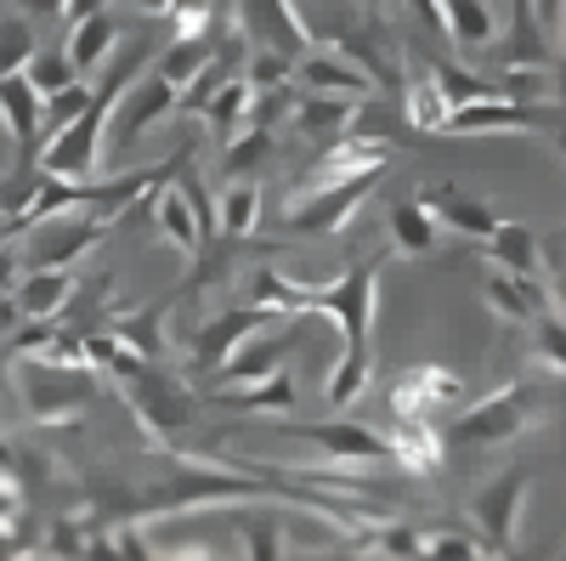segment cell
Listing matches in <instances>:
<instances>
[{"label":"cell","mask_w":566,"mask_h":561,"mask_svg":"<svg viewBox=\"0 0 566 561\" xmlns=\"http://www.w3.org/2000/svg\"><path fill=\"white\" fill-rule=\"evenodd\" d=\"M210 52H216V34H199V40H170L165 52H159V63H154V74L159 80H170V85H187L205 63H210Z\"/></svg>","instance_id":"obj_36"},{"label":"cell","mask_w":566,"mask_h":561,"mask_svg":"<svg viewBox=\"0 0 566 561\" xmlns=\"http://www.w3.org/2000/svg\"><path fill=\"white\" fill-rule=\"evenodd\" d=\"M408 7L419 12V23L431 29V34H442V40H448V18H442V0H408Z\"/></svg>","instance_id":"obj_49"},{"label":"cell","mask_w":566,"mask_h":561,"mask_svg":"<svg viewBox=\"0 0 566 561\" xmlns=\"http://www.w3.org/2000/svg\"><path fill=\"white\" fill-rule=\"evenodd\" d=\"M85 539H91V522L85 517H57L52 528H45V544H34V555H63V561L74 555L80 561L85 555Z\"/></svg>","instance_id":"obj_43"},{"label":"cell","mask_w":566,"mask_h":561,"mask_svg":"<svg viewBox=\"0 0 566 561\" xmlns=\"http://www.w3.org/2000/svg\"><path fill=\"white\" fill-rule=\"evenodd\" d=\"M119 392L130 403V419L142 426V437H148V448L181 454V443L199 432V392L165 363H142L130 381H119Z\"/></svg>","instance_id":"obj_4"},{"label":"cell","mask_w":566,"mask_h":561,"mask_svg":"<svg viewBox=\"0 0 566 561\" xmlns=\"http://www.w3.org/2000/svg\"><path fill=\"white\" fill-rule=\"evenodd\" d=\"M533 18L549 40H560V23H566V0H533Z\"/></svg>","instance_id":"obj_48"},{"label":"cell","mask_w":566,"mask_h":561,"mask_svg":"<svg viewBox=\"0 0 566 561\" xmlns=\"http://www.w3.org/2000/svg\"><path fill=\"white\" fill-rule=\"evenodd\" d=\"M244 290H250V301L255 307H266V312H295V318H306V284H295L283 267H272V261H255L250 267V278H244Z\"/></svg>","instance_id":"obj_27"},{"label":"cell","mask_w":566,"mask_h":561,"mask_svg":"<svg viewBox=\"0 0 566 561\" xmlns=\"http://www.w3.org/2000/svg\"><path fill=\"white\" fill-rule=\"evenodd\" d=\"M290 432L317 443L328 459H340V465H380V459H391L386 432L357 426V419H317V426H295V419H290Z\"/></svg>","instance_id":"obj_14"},{"label":"cell","mask_w":566,"mask_h":561,"mask_svg":"<svg viewBox=\"0 0 566 561\" xmlns=\"http://www.w3.org/2000/svg\"><path fill=\"white\" fill-rule=\"evenodd\" d=\"M424 555H437V561H476L482 544L464 539V533H424Z\"/></svg>","instance_id":"obj_47"},{"label":"cell","mask_w":566,"mask_h":561,"mask_svg":"<svg viewBox=\"0 0 566 561\" xmlns=\"http://www.w3.org/2000/svg\"><path fill=\"white\" fill-rule=\"evenodd\" d=\"M419 205L437 216V227H453V232H464V239H488V232L499 227L493 205L470 199L459 181H437V187H424V194H419Z\"/></svg>","instance_id":"obj_19"},{"label":"cell","mask_w":566,"mask_h":561,"mask_svg":"<svg viewBox=\"0 0 566 561\" xmlns=\"http://www.w3.org/2000/svg\"><path fill=\"white\" fill-rule=\"evenodd\" d=\"M108 232H114V221L97 216V210H80V216L63 210V216L29 221V227H23V239H29L23 267H80L91 250L108 239Z\"/></svg>","instance_id":"obj_8"},{"label":"cell","mask_w":566,"mask_h":561,"mask_svg":"<svg viewBox=\"0 0 566 561\" xmlns=\"http://www.w3.org/2000/svg\"><path fill=\"white\" fill-rule=\"evenodd\" d=\"M453 403H464V381H459L453 368L413 363V368H397L391 374V414H424V419H437Z\"/></svg>","instance_id":"obj_13"},{"label":"cell","mask_w":566,"mask_h":561,"mask_svg":"<svg viewBox=\"0 0 566 561\" xmlns=\"http://www.w3.org/2000/svg\"><path fill=\"white\" fill-rule=\"evenodd\" d=\"M295 341L301 335H272V341H239L232 346V357L221 363V368H210V386H244V381H266V374H277L283 368V357L295 352Z\"/></svg>","instance_id":"obj_21"},{"label":"cell","mask_w":566,"mask_h":561,"mask_svg":"<svg viewBox=\"0 0 566 561\" xmlns=\"http://www.w3.org/2000/svg\"><path fill=\"white\" fill-rule=\"evenodd\" d=\"M210 7H216V12H227V7H232V0H210Z\"/></svg>","instance_id":"obj_53"},{"label":"cell","mask_w":566,"mask_h":561,"mask_svg":"<svg viewBox=\"0 0 566 561\" xmlns=\"http://www.w3.org/2000/svg\"><path fill=\"white\" fill-rule=\"evenodd\" d=\"M290 108H295V85H250L244 125L250 131H277V125H290Z\"/></svg>","instance_id":"obj_39"},{"label":"cell","mask_w":566,"mask_h":561,"mask_svg":"<svg viewBox=\"0 0 566 561\" xmlns=\"http://www.w3.org/2000/svg\"><path fill=\"white\" fill-rule=\"evenodd\" d=\"M442 131H448V136H493V131H544V136H555V131H560V103H555V97H544V103L482 97V103L448 108Z\"/></svg>","instance_id":"obj_10"},{"label":"cell","mask_w":566,"mask_h":561,"mask_svg":"<svg viewBox=\"0 0 566 561\" xmlns=\"http://www.w3.org/2000/svg\"><path fill=\"white\" fill-rule=\"evenodd\" d=\"M244 108H250V85H244V74H232V80H221V85L210 91V103L199 108V120H210L216 136L227 143L232 131H244Z\"/></svg>","instance_id":"obj_34"},{"label":"cell","mask_w":566,"mask_h":561,"mask_svg":"<svg viewBox=\"0 0 566 561\" xmlns=\"http://www.w3.org/2000/svg\"><path fill=\"white\" fill-rule=\"evenodd\" d=\"M239 7V34L250 45H272L283 58H306L312 52V23L290 7V0H232Z\"/></svg>","instance_id":"obj_12"},{"label":"cell","mask_w":566,"mask_h":561,"mask_svg":"<svg viewBox=\"0 0 566 561\" xmlns=\"http://www.w3.org/2000/svg\"><path fill=\"white\" fill-rule=\"evenodd\" d=\"M103 7H108V0H63V23L74 29L80 18H91V12H103Z\"/></svg>","instance_id":"obj_50"},{"label":"cell","mask_w":566,"mask_h":561,"mask_svg":"<svg viewBox=\"0 0 566 561\" xmlns=\"http://www.w3.org/2000/svg\"><path fill=\"white\" fill-rule=\"evenodd\" d=\"M85 97H91V85H80V80L63 85V91H52V97H40V148L52 143V136L85 108Z\"/></svg>","instance_id":"obj_41"},{"label":"cell","mask_w":566,"mask_h":561,"mask_svg":"<svg viewBox=\"0 0 566 561\" xmlns=\"http://www.w3.org/2000/svg\"><path fill=\"white\" fill-rule=\"evenodd\" d=\"M549 419V386L538 381H510L493 397L459 408L448 426H437L442 448H504L515 437H527L533 426Z\"/></svg>","instance_id":"obj_3"},{"label":"cell","mask_w":566,"mask_h":561,"mask_svg":"<svg viewBox=\"0 0 566 561\" xmlns=\"http://www.w3.org/2000/svg\"><path fill=\"white\" fill-rule=\"evenodd\" d=\"M352 114H357V97H328V91H295L290 125L301 131V143H317V148H328L335 136H346Z\"/></svg>","instance_id":"obj_20"},{"label":"cell","mask_w":566,"mask_h":561,"mask_svg":"<svg viewBox=\"0 0 566 561\" xmlns=\"http://www.w3.org/2000/svg\"><path fill=\"white\" fill-rule=\"evenodd\" d=\"M136 7L148 12V18H165V7H170V0H136Z\"/></svg>","instance_id":"obj_52"},{"label":"cell","mask_w":566,"mask_h":561,"mask_svg":"<svg viewBox=\"0 0 566 561\" xmlns=\"http://www.w3.org/2000/svg\"><path fill=\"white\" fill-rule=\"evenodd\" d=\"M386 448L413 477H437L442 471V437H437V419H424V414H391Z\"/></svg>","instance_id":"obj_18"},{"label":"cell","mask_w":566,"mask_h":561,"mask_svg":"<svg viewBox=\"0 0 566 561\" xmlns=\"http://www.w3.org/2000/svg\"><path fill=\"white\" fill-rule=\"evenodd\" d=\"M23 74H29V85L40 91V97H52V91H63V85L80 80L74 63H69V52H57V45H34V58L23 63Z\"/></svg>","instance_id":"obj_40"},{"label":"cell","mask_w":566,"mask_h":561,"mask_svg":"<svg viewBox=\"0 0 566 561\" xmlns=\"http://www.w3.org/2000/svg\"><path fill=\"white\" fill-rule=\"evenodd\" d=\"M34 29H29V18H0V74H12V69H23L29 58H34Z\"/></svg>","instance_id":"obj_45"},{"label":"cell","mask_w":566,"mask_h":561,"mask_svg":"<svg viewBox=\"0 0 566 561\" xmlns=\"http://www.w3.org/2000/svg\"><path fill=\"white\" fill-rule=\"evenodd\" d=\"M165 312H170V301L159 295V301H148L142 312H130V318H114L108 330H114V341L130 346L142 363H165Z\"/></svg>","instance_id":"obj_25"},{"label":"cell","mask_w":566,"mask_h":561,"mask_svg":"<svg viewBox=\"0 0 566 561\" xmlns=\"http://www.w3.org/2000/svg\"><path fill=\"white\" fill-rule=\"evenodd\" d=\"M295 74V58L272 52V45H250L244 52V85H290Z\"/></svg>","instance_id":"obj_44"},{"label":"cell","mask_w":566,"mask_h":561,"mask_svg":"<svg viewBox=\"0 0 566 561\" xmlns=\"http://www.w3.org/2000/svg\"><path fill=\"white\" fill-rule=\"evenodd\" d=\"M12 7L29 18H63V0H12Z\"/></svg>","instance_id":"obj_51"},{"label":"cell","mask_w":566,"mask_h":561,"mask_svg":"<svg viewBox=\"0 0 566 561\" xmlns=\"http://www.w3.org/2000/svg\"><path fill=\"white\" fill-rule=\"evenodd\" d=\"M442 18H448V40L459 52H493L499 18H493L488 0H442Z\"/></svg>","instance_id":"obj_26"},{"label":"cell","mask_w":566,"mask_h":561,"mask_svg":"<svg viewBox=\"0 0 566 561\" xmlns=\"http://www.w3.org/2000/svg\"><path fill=\"white\" fill-rule=\"evenodd\" d=\"M527 357H538L549 374L566 368V323H560V307L555 312H538L527 323Z\"/></svg>","instance_id":"obj_38"},{"label":"cell","mask_w":566,"mask_h":561,"mask_svg":"<svg viewBox=\"0 0 566 561\" xmlns=\"http://www.w3.org/2000/svg\"><path fill=\"white\" fill-rule=\"evenodd\" d=\"M176 97H181V85H170V80H159V74H148V80L136 74V80L125 85V97L114 103V114H108L103 148H114V159H125L165 114H176Z\"/></svg>","instance_id":"obj_9"},{"label":"cell","mask_w":566,"mask_h":561,"mask_svg":"<svg viewBox=\"0 0 566 561\" xmlns=\"http://www.w3.org/2000/svg\"><path fill=\"white\" fill-rule=\"evenodd\" d=\"M272 323H277V312H266V307H255V301H239V307L210 312V323L193 335V346H187V357H193V374L205 381L210 368H221V363L232 357V346L250 341V335H261V330H272Z\"/></svg>","instance_id":"obj_11"},{"label":"cell","mask_w":566,"mask_h":561,"mask_svg":"<svg viewBox=\"0 0 566 561\" xmlns=\"http://www.w3.org/2000/svg\"><path fill=\"white\" fill-rule=\"evenodd\" d=\"M397 97H402L408 131H442V120H448V103H442V91L431 85V74H402Z\"/></svg>","instance_id":"obj_32"},{"label":"cell","mask_w":566,"mask_h":561,"mask_svg":"<svg viewBox=\"0 0 566 561\" xmlns=\"http://www.w3.org/2000/svg\"><path fill=\"white\" fill-rule=\"evenodd\" d=\"M482 256L499 267V272H538L544 267V245H538V227L533 221H499L488 239H476Z\"/></svg>","instance_id":"obj_23"},{"label":"cell","mask_w":566,"mask_h":561,"mask_svg":"<svg viewBox=\"0 0 566 561\" xmlns=\"http://www.w3.org/2000/svg\"><path fill=\"white\" fill-rule=\"evenodd\" d=\"M290 80H301L306 91H328V97H374V80L357 69V63H346V58H335V52H306V58H295V74Z\"/></svg>","instance_id":"obj_22"},{"label":"cell","mask_w":566,"mask_h":561,"mask_svg":"<svg viewBox=\"0 0 566 561\" xmlns=\"http://www.w3.org/2000/svg\"><path fill=\"white\" fill-rule=\"evenodd\" d=\"M154 63V34H136L130 45H125V58L103 74V85L85 97V108L52 136V143L40 148V170L45 176H97V165H103V131H108V114H114V103L125 97V85Z\"/></svg>","instance_id":"obj_2"},{"label":"cell","mask_w":566,"mask_h":561,"mask_svg":"<svg viewBox=\"0 0 566 561\" xmlns=\"http://www.w3.org/2000/svg\"><path fill=\"white\" fill-rule=\"evenodd\" d=\"M374 187H380V170H357V176H340V181L306 187V194L283 210V239H328V232H346Z\"/></svg>","instance_id":"obj_6"},{"label":"cell","mask_w":566,"mask_h":561,"mask_svg":"<svg viewBox=\"0 0 566 561\" xmlns=\"http://www.w3.org/2000/svg\"><path fill=\"white\" fill-rule=\"evenodd\" d=\"M527 494H533V465H510V471H499L476 499H470V522H476L482 555H515L522 550L515 539H522Z\"/></svg>","instance_id":"obj_7"},{"label":"cell","mask_w":566,"mask_h":561,"mask_svg":"<svg viewBox=\"0 0 566 561\" xmlns=\"http://www.w3.org/2000/svg\"><path fill=\"white\" fill-rule=\"evenodd\" d=\"M380 267L386 256H363L328 284H306V318H335L340 323V363L323 381V403H357L374 381V307H380Z\"/></svg>","instance_id":"obj_1"},{"label":"cell","mask_w":566,"mask_h":561,"mask_svg":"<svg viewBox=\"0 0 566 561\" xmlns=\"http://www.w3.org/2000/svg\"><path fill=\"white\" fill-rule=\"evenodd\" d=\"M386 227H391V250H402V256H431V250H437V239H442L437 216L424 210L419 199H402V205H391Z\"/></svg>","instance_id":"obj_30"},{"label":"cell","mask_w":566,"mask_h":561,"mask_svg":"<svg viewBox=\"0 0 566 561\" xmlns=\"http://www.w3.org/2000/svg\"><path fill=\"white\" fill-rule=\"evenodd\" d=\"M482 295H488V307H493L499 318H510V323H533L538 312H555V307H560L555 290L544 284L538 272H493L488 284H482Z\"/></svg>","instance_id":"obj_16"},{"label":"cell","mask_w":566,"mask_h":561,"mask_svg":"<svg viewBox=\"0 0 566 561\" xmlns=\"http://www.w3.org/2000/svg\"><path fill=\"white\" fill-rule=\"evenodd\" d=\"M216 232H227V239H255L261 232V187L232 181L216 199Z\"/></svg>","instance_id":"obj_31"},{"label":"cell","mask_w":566,"mask_h":561,"mask_svg":"<svg viewBox=\"0 0 566 561\" xmlns=\"http://www.w3.org/2000/svg\"><path fill=\"white\" fill-rule=\"evenodd\" d=\"M363 539H374V544H363V555H424V533L419 528H408V522H374Z\"/></svg>","instance_id":"obj_42"},{"label":"cell","mask_w":566,"mask_h":561,"mask_svg":"<svg viewBox=\"0 0 566 561\" xmlns=\"http://www.w3.org/2000/svg\"><path fill=\"white\" fill-rule=\"evenodd\" d=\"M114 40H119V23H114V12L103 7V12H91V18H80L74 29H69V63H74V74H91L108 52H114Z\"/></svg>","instance_id":"obj_29"},{"label":"cell","mask_w":566,"mask_h":561,"mask_svg":"<svg viewBox=\"0 0 566 561\" xmlns=\"http://www.w3.org/2000/svg\"><path fill=\"white\" fill-rule=\"evenodd\" d=\"M295 403H301V392H295V381H290V368L266 374V381L216 386V392H210V408H221V414H283V419H290Z\"/></svg>","instance_id":"obj_17"},{"label":"cell","mask_w":566,"mask_h":561,"mask_svg":"<svg viewBox=\"0 0 566 561\" xmlns=\"http://www.w3.org/2000/svg\"><path fill=\"white\" fill-rule=\"evenodd\" d=\"M0 120H7V131H12L18 165H34L40 159V91L29 85L23 69L0 74Z\"/></svg>","instance_id":"obj_15"},{"label":"cell","mask_w":566,"mask_h":561,"mask_svg":"<svg viewBox=\"0 0 566 561\" xmlns=\"http://www.w3.org/2000/svg\"><path fill=\"white\" fill-rule=\"evenodd\" d=\"M18 392H23L29 426H40V432H69V426H80V414L97 403L103 381H97V368H91V363L63 368V363L23 357V368H18Z\"/></svg>","instance_id":"obj_5"},{"label":"cell","mask_w":566,"mask_h":561,"mask_svg":"<svg viewBox=\"0 0 566 561\" xmlns=\"http://www.w3.org/2000/svg\"><path fill=\"white\" fill-rule=\"evenodd\" d=\"M74 290V272L69 267H29L18 284H12V301L23 318H57V307L69 301Z\"/></svg>","instance_id":"obj_24"},{"label":"cell","mask_w":566,"mask_h":561,"mask_svg":"<svg viewBox=\"0 0 566 561\" xmlns=\"http://www.w3.org/2000/svg\"><path fill=\"white\" fill-rule=\"evenodd\" d=\"M239 539H244L239 550L255 555V561H277V555H283V544H277L283 533H277L272 517H239Z\"/></svg>","instance_id":"obj_46"},{"label":"cell","mask_w":566,"mask_h":561,"mask_svg":"<svg viewBox=\"0 0 566 561\" xmlns=\"http://www.w3.org/2000/svg\"><path fill=\"white\" fill-rule=\"evenodd\" d=\"M424 74H431V85L442 91V103H448V108H459V103H482V97H499V85H493V80L470 74V69H459V63H448V58H437Z\"/></svg>","instance_id":"obj_35"},{"label":"cell","mask_w":566,"mask_h":561,"mask_svg":"<svg viewBox=\"0 0 566 561\" xmlns=\"http://www.w3.org/2000/svg\"><path fill=\"white\" fill-rule=\"evenodd\" d=\"M148 216L159 221V232L181 250V256H193L199 250V221H193V205H187V194L181 187H154V199H148Z\"/></svg>","instance_id":"obj_28"},{"label":"cell","mask_w":566,"mask_h":561,"mask_svg":"<svg viewBox=\"0 0 566 561\" xmlns=\"http://www.w3.org/2000/svg\"><path fill=\"white\" fill-rule=\"evenodd\" d=\"M277 154V131H232L227 136V148H221V176H250L261 170L266 159Z\"/></svg>","instance_id":"obj_33"},{"label":"cell","mask_w":566,"mask_h":561,"mask_svg":"<svg viewBox=\"0 0 566 561\" xmlns=\"http://www.w3.org/2000/svg\"><path fill=\"white\" fill-rule=\"evenodd\" d=\"M227 12H216L210 0H170L165 7V34L170 40H199V34H221Z\"/></svg>","instance_id":"obj_37"}]
</instances>
